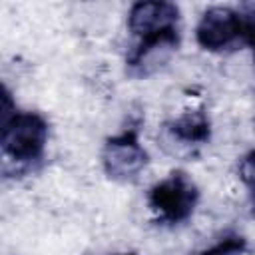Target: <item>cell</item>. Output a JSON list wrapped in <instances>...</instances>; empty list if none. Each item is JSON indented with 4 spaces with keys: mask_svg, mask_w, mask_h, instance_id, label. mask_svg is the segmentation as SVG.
<instances>
[{
    "mask_svg": "<svg viewBox=\"0 0 255 255\" xmlns=\"http://www.w3.org/2000/svg\"><path fill=\"white\" fill-rule=\"evenodd\" d=\"M0 143L4 155L18 163L38 161L48 143V122L36 112H14L0 122Z\"/></svg>",
    "mask_w": 255,
    "mask_h": 255,
    "instance_id": "obj_1",
    "label": "cell"
},
{
    "mask_svg": "<svg viewBox=\"0 0 255 255\" xmlns=\"http://www.w3.org/2000/svg\"><path fill=\"white\" fill-rule=\"evenodd\" d=\"M199 201V189L185 171H171L165 179L157 181L149 193V209L163 223L187 221Z\"/></svg>",
    "mask_w": 255,
    "mask_h": 255,
    "instance_id": "obj_2",
    "label": "cell"
},
{
    "mask_svg": "<svg viewBox=\"0 0 255 255\" xmlns=\"http://www.w3.org/2000/svg\"><path fill=\"white\" fill-rule=\"evenodd\" d=\"M149 161L147 151L133 129H126L106 139L102 147V165L110 179L120 183L135 181Z\"/></svg>",
    "mask_w": 255,
    "mask_h": 255,
    "instance_id": "obj_3",
    "label": "cell"
},
{
    "mask_svg": "<svg viewBox=\"0 0 255 255\" xmlns=\"http://www.w3.org/2000/svg\"><path fill=\"white\" fill-rule=\"evenodd\" d=\"M179 8L171 2H135L128 14V28L139 42L179 36Z\"/></svg>",
    "mask_w": 255,
    "mask_h": 255,
    "instance_id": "obj_4",
    "label": "cell"
},
{
    "mask_svg": "<svg viewBox=\"0 0 255 255\" xmlns=\"http://www.w3.org/2000/svg\"><path fill=\"white\" fill-rule=\"evenodd\" d=\"M197 44L207 52H219L239 40L237 10L227 6H213L203 12L195 28Z\"/></svg>",
    "mask_w": 255,
    "mask_h": 255,
    "instance_id": "obj_5",
    "label": "cell"
},
{
    "mask_svg": "<svg viewBox=\"0 0 255 255\" xmlns=\"http://www.w3.org/2000/svg\"><path fill=\"white\" fill-rule=\"evenodd\" d=\"M167 131L171 133L173 139L187 143V145H201L209 141L211 135V122L207 118L205 112L195 110V112H185L183 116L175 118L173 122H169Z\"/></svg>",
    "mask_w": 255,
    "mask_h": 255,
    "instance_id": "obj_6",
    "label": "cell"
},
{
    "mask_svg": "<svg viewBox=\"0 0 255 255\" xmlns=\"http://www.w3.org/2000/svg\"><path fill=\"white\" fill-rule=\"evenodd\" d=\"M237 20H239V40L255 50V0L243 2L237 8Z\"/></svg>",
    "mask_w": 255,
    "mask_h": 255,
    "instance_id": "obj_7",
    "label": "cell"
},
{
    "mask_svg": "<svg viewBox=\"0 0 255 255\" xmlns=\"http://www.w3.org/2000/svg\"><path fill=\"white\" fill-rule=\"evenodd\" d=\"M199 255H251V249H249V243H247L245 237L227 235L225 239H221L219 243L207 247Z\"/></svg>",
    "mask_w": 255,
    "mask_h": 255,
    "instance_id": "obj_8",
    "label": "cell"
},
{
    "mask_svg": "<svg viewBox=\"0 0 255 255\" xmlns=\"http://www.w3.org/2000/svg\"><path fill=\"white\" fill-rule=\"evenodd\" d=\"M239 177L249 189L251 197H255V149L245 153L239 161Z\"/></svg>",
    "mask_w": 255,
    "mask_h": 255,
    "instance_id": "obj_9",
    "label": "cell"
},
{
    "mask_svg": "<svg viewBox=\"0 0 255 255\" xmlns=\"http://www.w3.org/2000/svg\"><path fill=\"white\" fill-rule=\"evenodd\" d=\"M253 215H255V197H253Z\"/></svg>",
    "mask_w": 255,
    "mask_h": 255,
    "instance_id": "obj_10",
    "label": "cell"
},
{
    "mask_svg": "<svg viewBox=\"0 0 255 255\" xmlns=\"http://www.w3.org/2000/svg\"><path fill=\"white\" fill-rule=\"evenodd\" d=\"M120 255H135V253H120Z\"/></svg>",
    "mask_w": 255,
    "mask_h": 255,
    "instance_id": "obj_11",
    "label": "cell"
}]
</instances>
